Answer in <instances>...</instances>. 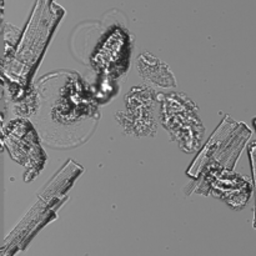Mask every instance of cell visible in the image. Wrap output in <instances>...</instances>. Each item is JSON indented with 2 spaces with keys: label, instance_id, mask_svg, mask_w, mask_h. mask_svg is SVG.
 <instances>
[{
  "label": "cell",
  "instance_id": "3957f363",
  "mask_svg": "<svg viewBox=\"0 0 256 256\" xmlns=\"http://www.w3.org/2000/svg\"><path fill=\"white\" fill-rule=\"evenodd\" d=\"M136 68L140 76L155 86L174 88L176 85L170 68L152 54L144 52L139 55L136 60Z\"/></svg>",
  "mask_w": 256,
  "mask_h": 256
},
{
  "label": "cell",
  "instance_id": "7a4b0ae2",
  "mask_svg": "<svg viewBox=\"0 0 256 256\" xmlns=\"http://www.w3.org/2000/svg\"><path fill=\"white\" fill-rule=\"evenodd\" d=\"M125 102L128 108L126 118H118V122L122 125L129 134L142 136V135H152L150 130H155L154 115V96L152 90L144 88H134L125 96Z\"/></svg>",
  "mask_w": 256,
  "mask_h": 256
},
{
  "label": "cell",
  "instance_id": "6da1fadb",
  "mask_svg": "<svg viewBox=\"0 0 256 256\" xmlns=\"http://www.w3.org/2000/svg\"><path fill=\"white\" fill-rule=\"evenodd\" d=\"M69 80L70 78L66 76L65 88L50 90V98L42 92L38 124L49 119L52 124H56V126L70 129L74 128L75 124L82 125L88 119H92L94 110L92 109V102L85 95L86 90L76 75L70 89L68 88Z\"/></svg>",
  "mask_w": 256,
  "mask_h": 256
}]
</instances>
